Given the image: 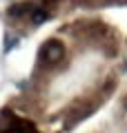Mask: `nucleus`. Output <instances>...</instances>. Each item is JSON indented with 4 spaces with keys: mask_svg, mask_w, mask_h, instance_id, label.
Instances as JSON below:
<instances>
[{
    "mask_svg": "<svg viewBox=\"0 0 127 133\" xmlns=\"http://www.w3.org/2000/svg\"><path fill=\"white\" fill-rule=\"evenodd\" d=\"M62 58H65V47L60 40H47L38 51V60L47 64H58Z\"/></svg>",
    "mask_w": 127,
    "mask_h": 133,
    "instance_id": "1",
    "label": "nucleus"
},
{
    "mask_svg": "<svg viewBox=\"0 0 127 133\" xmlns=\"http://www.w3.org/2000/svg\"><path fill=\"white\" fill-rule=\"evenodd\" d=\"M29 18H31V22H33V24H42L45 20H47V11L42 9V7H36V9H31Z\"/></svg>",
    "mask_w": 127,
    "mask_h": 133,
    "instance_id": "2",
    "label": "nucleus"
},
{
    "mask_svg": "<svg viewBox=\"0 0 127 133\" xmlns=\"http://www.w3.org/2000/svg\"><path fill=\"white\" fill-rule=\"evenodd\" d=\"M29 9V5H11L9 7V16H16V18H20V16H25V11Z\"/></svg>",
    "mask_w": 127,
    "mask_h": 133,
    "instance_id": "3",
    "label": "nucleus"
},
{
    "mask_svg": "<svg viewBox=\"0 0 127 133\" xmlns=\"http://www.w3.org/2000/svg\"><path fill=\"white\" fill-rule=\"evenodd\" d=\"M11 122H14V120H11L9 111H5L2 118H0V131H9V129H11Z\"/></svg>",
    "mask_w": 127,
    "mask_h": 133,
    "instance_id": "4",
    "label": "nucleus"
},
{
    "mask_svg": "<svg viewBox=\"0 0 127 133\" xmlns=\"http://www.w3.org/2000/svg\"><path fill=\"white\" fill-rule=\"evenodd\" d=\"M11 44H14V38H11V36H7V51L11 49Z\"/></svg>",
    "mask_w": 127,
    "mask_h": 133,
    "instance_id": "5",
    "label": "nucleus"
},
{
    "mask_svg": "<svg viewBox=\"0 0 127 133\" xmlns=\"http://www.w3.org/2000/svg\"><path fill=\"white\" fill-rule=\"evenodd\" d=\"M42 2H54V0H42Z\"/></svg>",
    "mask_w": 127,
    "mask_h": 133,
    "instance_id": "6",
    "label": "nucleus"
}]
</instances>
